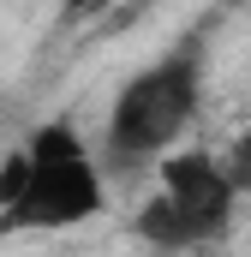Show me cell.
<instances>
[{"label":"cell","mask_w":251,"mask_h":257,"mask_svg":"<svg viewBox=\"0 0 251 257\" xmlns=\"http://www.w3.org/2000/svg\"><path fill=\"white\" fill-rule=\"evenodd\" d=\"M102 209V174L66 126H42L0 168V227H72Z\"/></svg>","instance_id":"cell-1"},{"label":"cell","mask_w":251,"mask_h":257,"mask_svg":"<svg viewBox=\"0 0 251 257\" xmlns=\"http://www.w3.org/2000/svg\"><path fill=\"white\" fill-rule=\"evenodd\" d=\"M227 209H233V186H227L221 162L203 156V150H191V156H174L168 162L162 192L150 197V209L138 215V227H144L150 245L180 251V245H197V239L221 233L227 227Z\"/></svg>","instance_id":"cell-3"},{"label":"cell","mask_w":251,"mask_h":257,"mask_svg":"<svg viewBox=\"0 0 251 257\" xmlns=\"http://www.w3.org/2000/svg\"><path fill=\"white\" fill-rule=\"evenodd\" d=\"M197 114V60L191 54H168V60L144 66L108 114V156L120 168H138L150 156H162Z\"/></svg>","instance_id":"cell-2"},{"label":"cell","mask_w":251,"mask_h":257,"mask_svg":"<svg viewBox=\"0 0 251 257\" xmlns=\"http://www.w3.org/2000/svg\"><path fill=\"white\" fill-rule=\"evenodd\" d=\"M221 174H227V186L239 192V186H251V132L227 150V162H221Z\"/></svg>","instance_id":"cell-4"}]
</instances>
